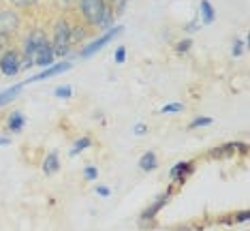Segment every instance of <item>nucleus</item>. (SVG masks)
I'll list each match as a JSON object with an SVG mask.
<instances>
[{
  "label": "nucleus",
  "instance_id": "1",
  "mask_svg": "<svg viewBox=\"0 0 250 231\" xmlns=\"http://www.w3.org/2000/svg\"><path fill=\"white\" fill-rule=\"evenodd\" d=\"M52 47L54 54L64 58L66 54L71 52V21L64 18V15H58L52 24Z\"/></svg>",
  "mask_w": 250,
  "mask_h": 231
},
{
  "label": "nucleus",
  "instance_id": "2",
  "mask_svg": "<svg viewBox=\"0 0 250 231\" xmlns=\"http://www.w3.org/2000/svg\"><path fill=\"white\" fill-rule=\"evenodd\" d=\"M107 7H109L107 0H77V15L88 28L99 30V24L103 20Z\"/></svg>",
  "mask_w": 250,
  "mask_h": 231
},
{
  "label": "nucleus",
  "instance_id": "3",
  "mask_svg": "<svg viewBox=\"0 0 250 231\" xmlns=\"http://www.w3.org/2000/svg\"><path fill=\"white\" fill-rule=\"evenodd\" d=\"M47 32L45 30H30L28 35L24 37L21 41V47H20V54H21V71L28 69V66H35V56L37 52L47 43Z\"/></svg>",
  "mask_w": 250,
  "mask_h": 231
},
{
  "label": "nucleus",
  "instance_id": "4",
  "mask_svg": "<svg viewBox=\"0 0 250 231\" xmlns=\"http://www.w3.org/2000/svg\"><path fill=\"white\" fill-rule=\"evenodd\" d=\"M24 26L21 13L11 7L0 9V43H7L11 37H15Z\"/></svg>",
  "mask_w": 250,
  "mask_h": 231
},
{
  "label": "nucleus",
  "instance_id": "5",
  "mask_svg": "<svg viewBox=\"0 0 250 231\" xmlns=\"http://www.w3.org/2000/svg\"><path fill=\"white\" fill-rule=\"evenodd\" d=\"M21 71V54L18 47H4L0 52V75L15 77Z\"/></svg>",
  "mask_w": 250,
  "mask_h": 231
},
{
  "label": "nucleus",
  "instance_id": "6",
  "mask_svg": "<svg viewBox=\"0 0 250 231\" xmlns=\"http://www.w3.org/2000/svg\"><path fill=\"white\" fill-rule=\"evenodd\" d=\"M122 30H124V26H116V28H109V30H103L99 37L94 39V41H90L86 47H82V52H79V58H90V56H94L96 52H101V49H103L107 43H111Z\"/></svg>",
  "mask_w": 250,
  "mask_h": 231
},
{
  "label": "nucleus",
  "instance_id": "7",
  "mask_svg": "<svg viewBox=\"0 0 250 231\" xmlns=\"http://www.w3.org/2000/svg\"><path fill=\"white\" fill-rule=\"evenodd\" d=\"M171 195H173V189H169V190H165V193H161V195H158L156 197V199L154 201H152V204L150 206H147L146 208V210L144 212H141V216H139V223H141V227H146V225L147 223H154L156 221V216H158V212H161L163 210V208L165 206H167L169 204V199H171Z\"/></svg>",
  "mask_w": 250,
  "mask_h": 231
},
{
  "label": "nucleus",
  "instance_id": "8",
  "mask_svg": "<svg viewBox=\"0 0 250 231\" xmlns=\"http://www.w3.org/2000/svg\"><path fill=\"white\" fill-rule=\"evenodd\" d=\"M71 69H73V64L69 63V60H62V63H58V64H52V66H47V69H43L41 73H37V75H30L26 80V84H35V82L49 80V77H56V75H60V73H66V71H71Z\"/></svg>",
  "mask_w": 250,
  "mask_h": 231
},
{
  "label": "nucleus",
  "instance_id": "9",
  "mask_svg": "<svg viewBox=\"0 0 250 231\" xmlns=\"http://www.w3.org/2000/svg\"><path fill=\"white\" fill-rule=\"evenodd\" d=\"M192 171H195V163L192 161H178L171 167V171H169V180L178 182V184H184L186 178H188Z\"/></svg>",
  "mask_w": 250,
  "mask_h": 231
},
{
  "label": "nucleus",
  "instance_id": "10",
  "mask_svg": "<svg viewBox=\"0 0 250 231\" xmlns=\"http://www.w3.org/2000/svg\"><path fill=\"white\" fill-rule=\"evenodd\" d=\"M24 128H26V116H24V111L13 109L11 114H7V120H4V131L18 135V133L24 131Z\"/></svg>",
  "mask_w": 250,
  "mask_h": 231
},
{
  "label": "nucleus",
  "instance_id": "11",
  "mask_svg": "<svg viewBox=\"0 0 250 231\" xmlns=\"http://www.w3.org/2000/svg\"><path fill=\"white\" fill-rule=\"evenodd\" d=\"M54 58H56V54H54V47H52V41H47L43 45L41 49L37 52L35 56V66H41V69H47V66H52L54 64Z\"/></svg>",
  "mask_w": 250,
  "mask_h": 231
},
{
  "label": "nucleus",
  "instance_id": "12",
  "mask_svg": "<svg viewBox=\"0 0 250 231\" xmlns=\"http://www.w3.org/2000/svg\"><path fill=\"white\" fill-rule=\"evenodd\" d=\"M60 154H58V150H52L47 156L43 159L41 163V171L45 173V176H54V173H58L60 171Z\"/></svg>",
  "mask_w": 250,
  "mask_h": 231
},
{
  "label": "nucleus",
  "instance_id": "13",
  "mask_svg": "<svg viewBox=\"0 0 250 231\" xmlns=\"http://www.w3.org/2000/svg\"><path fill=\"white\" fill-rule=\"evenodd\" d=\"M199 20L203 26H209L216 21V9L209 0H201V4H199Z\"/></svg>",
  "mask_w": 250,
  "mask_h": 231
},
{
  "label": "nucleus",
  "instance_id": "14",
  "mask_svg": "<svg viewBox=\"0 0 250 231\" xmlns=\"http://www.w3.org/2000/svg\"><path fill=\"white\" fill-rule=\"evenodd\" d=\"M26 86H28L26 82H20V84H15V86H11V88H7V90H2V92H0V107L9 105L11 101L18 99V94H20Z\"/></svg>",
  "mask_w": 250,
  "mask_h": 231
},
{
  "label": "nucleus",
  "instance_id": "15",
  "mask_svg": "<svg viewBox=\"0 0 250 231\" xmlns=\"http://www.w3.org/2000/svg\"><path fill=\"white\" fill-rule=\"evenodd\" d=\"M158 167V156H156V152H152V150H147L146 154H141V159H139V169L141 171H154V169Z\"/></svg>",
  "mask_w": 250,
  "mask_h": 231
},
{
  "label": "nucleus",
  "instance_id": "16",
  "mask_svg": "<svg viewBox=\"0 0 250 231\" xmlns=\"http://www.w3.org/2000/svg\"><path fill=\"white\" fill-rule=\"evenodd\" d=\"M88 148H92V137H90V135H83V137H79L77 142L71 146L69 156L73 159V156H77V154H82V152H86Z\"/></svg>",
  "mask_w": 250,
  "mask_h": 231
},
{
  "label": "nucleus",
  "instance_id": "17",
  "mask_svg": "<svg viewBox=\"0 0 250 231\" xmlns=\"http://www.w3.org/2000/svg\"><path fill=\"white\" fill-rule=\"evenodd\" d=\"M88 30L90 28L86 24H71V47L77 43H82L83 39L88 37Z\"/></svg>",
  "mask_w": 250,
  "mask_h": 231
},
{
  "label": "nucleus",
  "instance_id": "18",
  "mask_svg": "<svg viewBox=\"0 0 250 231\" xmlns=\"http://www.w3.org/2000/svg\"><path fill=\"white\" fill-rule=\"evenodd\" d=\"M39 2H41V0H7V4L15 11H30V9H35Z\"/></svg>",
  "mask_w": 250,
  "mask_h": 231
},
{
  "label": "nucleus",
  "instance_id": "19",
  "mask_svg": "<svg viewBox=\"0 0 250 231\" xmlns=\"http://www.w3.org/2000/svg\"><path fill=\"white\" fill-rule=\"evenodd\" d=\"M190 47H192V39L190 37H186V39H180L178 43L173 45V49H175V54H188L190 52Z\"/></svg>",
  "mask_w": 250,
  "mask_h": 231
},
{
  "label": "nucleus",
  "instance_id": "20",
  "mask_svg": "<svg viewBox=\"0 0 250 231\" xmlns=\"http://www.w3.org/2000/svg\"><path fill=\"white\" fill-rule=\"evenodd\" d=\"M209 125H214V118L199 116V118H195V120L188 125V131H195V128H201V126H209Z\"/></svg>",
  "mask_w": 250,
  "mask_h": 231
},
{
  "label": "nucleus",
  "instance_id": "21",
  "mask_svg": "<svg viewBox=\"0 0 250 231\" xmlns=\"http://www.w3.org/2000/svg\"><path fill=\"white\" fill-rule=\"evenodd\" d=\"M158 111L161 114H180V111H184V103H165Z\"/></svg>",
  "mask_w": 250,
  "mask_h": 231
},
{
  "label": "nucleus",
  "instance_id": "22",
  "mask_svg": "<svg viewBox=\"0 0 250 231\" xmlns=\"http://www.w3.org/2000/svg\"><path fill=\"white\" fill-rule=\"evenodd\" d=\"M83 180H86V182H96V180H99V167L96 165L83 167Z\"/></svg>",
  "mask_w": 250,
  "mask_h": 231
},
{
  "label": "nucleus",
  "instance_id": "23",
  "mask_svg": "<svg viewBox=\"0 0 250 231\" xmlns=\"http://www.w3.org/2000/svg\"><path fill=\"white\" fill-rule=\"evenodd\" d=\"M244 47H246V39H233V45H231V56H233V58L242 56Z\"/></svg>",
  "mask_w": 250,
  "mask_h": 231
},
{
  "label": "nucleus",
  "instance_id": "24",
  "mask_svg": "<svg viewBox=\"0 0 250 231\" xmlns=\"http://www.w3.org/2000/svg\"><path fill=\"white\" fill-rule=\"evenodd\" d=\"M54 97L58 99H71L73 97V88L71 86H58L54 90Z\"/></svg>",
  "mask_w": 250,
  "mask_h": 231
},
{
  "label": "nucleus",
  "instance_id": "25",
  "mask_svg": "<svg viewBox=\"0 0 250 231\" xmlns=\"http://www.w3.org/2000/svg\"><path fill=\"white\" fill-rule=\"evenodd\" d=\"M113 60H116V64H124V60H126V47H124V45H120V47H116Z\"/></svg>",
  "mask_w": 250,
  "mask_h": 231
},
{
  "label": "nucleus",
  "instance_id": "26",
  "mask_svg": "<svg viewBox=\"0 0 250 231\" xmlns=\"http://www.w3.org/2000/svg\"><path fill=\"white\" fill-rule=\"evenodd\" d=\"M147 131H150V128H147V125H144V122H137V125L133 126V133L137 135V137H144V135H147Z\"/></svg>",
  "mask_w": 250,
  "mask_h": 231
},
{
  "label": "nucleus",
  "instance_id": "27",
  "mask_svg": "<svg viewBox=\"0 0 250 231\" xmlns=\"http://www.w3.org/2000/svg\"><path fill=\"white\" fill-rule=\"evenodd\" d=\"M94 190H96V195H99V197H109L111 195V189L105 187V184H96Z\"/></svg>",
  "mask_w": 250,
  "mask_h": 231
},
{
  "label": "nucleus",
  "instance_id": "28",
  "mask_svg": "<svg viewBox=\"0 0 250 231\" xmlns=\"http://www.w3.org/2000/svg\"><path fill=\"white\" fill-rule=\"evenodd\" d=\"M248 218H250V212L248 210H242V212L235 214V223H246Z\"/></svg>",
  "mask_w": 250,
  "mask_h": 231
},
{
  "label": "nucleus",
  "instance_id": "29",
  "mask_svg": "<svg viewBox=\"0 0 250 231\" xmlns=\"http://www.w3.org/2000/svg\"><path fill=\"white\" fill-rule=\"evenodd\" d=\"M0 146H11V137H9V135H0Z\"/></svg>",
  "mask_w": 250,
  "mask_h": 231
},
{
  "label": "nucleus",
  "instance_id": "30",
  "mask_svg": "<svg viewBox=\"0 0 250 231\" xmlns=\"http://www.w3.org/2000/svg\"><path fill=\"white\" fill-rule=\"evenodd\" d=\"M197 26H199V24H197V21H192V24L188 26V30H190V32H195V28H197Z\"/></svg>",
  "mask_w": 250,
  "mask_h": 231
},
{
  "label": "nucleus",
  "instance_id": "31",
  "mask_svg": "<svg viewBox=\"0 0 250 231\" xmlns=\"http://www.w3.org/2000/svg\"><path fill=\"white\" fill-rule=\"evenodd\" d=\"M0 52H2V49H0Z\"/></svg>",
  "mask_w": 250,
  "mask_h": 231
}]
</instances>
